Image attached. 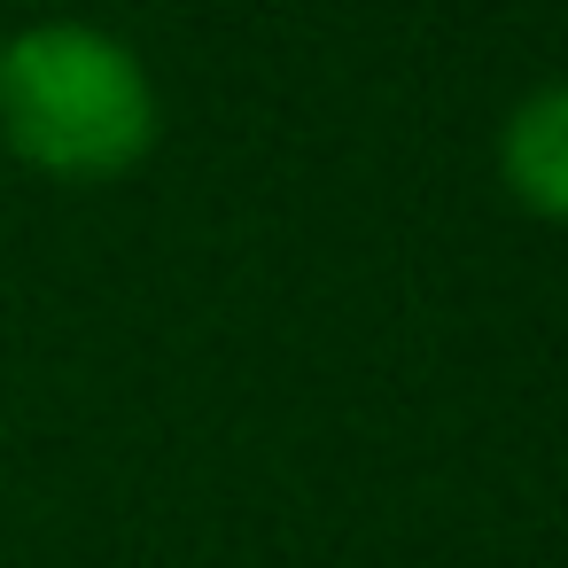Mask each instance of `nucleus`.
I'll list each match as a JSON object with an SVG mask.
<instances>
[{"label":"nucleus","instance_id":"obj_1","mask_svg":"<svg viewBox=\"0 0 568 568\" xmlns=\"http://www.w3.org/2000/svg\"><path fill=\"white\" fill-rule=\"evenodd\" d=\"M0 141L48 180H118L156 149V87L102 24L0 40Z\"/></svg>","mask_w":568,"mask_h":568},{"label":"nucleus","instance_id":"obj_2","mask_svg":"<svg viewBox=\"0 0 568 568\" xmlns=\"http://www.w3.org/2000/svg\"><path fill=\"white\" fill-rule=\"evenodd\" d=\"M498 180L514 187L521 211L568 226V79L537 87L506 118V133H498Z\"/></svg>","mask_w":568,"mask_h":568}]
</instances>
